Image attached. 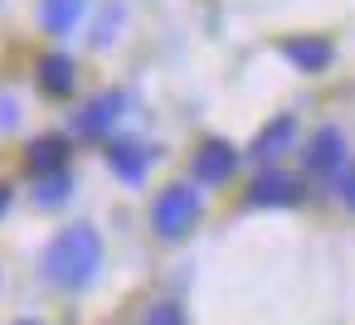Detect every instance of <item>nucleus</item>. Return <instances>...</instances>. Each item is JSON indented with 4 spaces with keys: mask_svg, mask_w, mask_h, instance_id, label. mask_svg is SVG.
<instances>
[{
    "mask_svg": "<svg viewBox=\"0 0 355 325\" xmlns=\"http://www.w3.org/2000/svg\"><path fill=\"white\" fill-rule=\"evenodd\" d=\"M40 272L49 286L59 291H83L93 286V277L103 272V238L93 223H69L49 238L44 257H40Z\"/></svg>",
    "mask_w": 355,
    "mask_h": 325,
    "instance_id": "nucleus-1",
    "label": "nucleus"
},
{
    "mask_svg": "<svg viewBox=\"0 0 355 325\" xmlns=\"http://www.w3.org/2000/svg\"><path fill=\"white\" fill-rule=\"evenodd\" d=\"M195 219H200V189H195L190 180H175V185H166V189L156 194L151 223H156V233H161L166 243L185 238V233L195 228Z\"/></svg>",
    "mask_w": 355,
    "mask_h": 325,
    "instance_id": "nucleus-2",
    "label": "nucleus"
},
{
    "mask_svg": "<svg viewBox=\"0 0 355 325\" xmlns=\"http://www.w3.org/2000/svg\"><path fill=\"white\" fill-rule=\"evenodd\" d=\"M345 160H350V151H345V131H340V127H316V131L306 136V146H302L306 175H316V180H326V185H331V175H336Z\"/></svg>",
    "mask_w": 355,
    "mask_h": 325,
    "instance_id": "nucleus-3",
    "label": "nucleus"
},
{
    "mask_svg": "<svg viewBox=\"0 0 355 325\" xmlns=\"http://www.w3.org/2000/svg\"><path fill=\"white\" fill-rule=\"evenodd\" d=\"M103 156H107V165H112V175L122 185H141L146 170H151V160H156V151L146 141H132V136H107Z\"/></svg>",
    "mask_w": 355,
    "mask_h": 325,
    "instance_id": "nucleus-4",
    "label": "nucleus"
},
{
    "mask_svg": "<svg viewBox=\"0 0 355 325\" xmlns=\"http://www.w3.org/2000/svg\"><path fill=\"white\" fill-rule=\"evenodd\" d=\"M277 54H282L297 73H326V68L336 64V44L321 39V35H292V39L277 44Z\"/></svg>",
    "mask_w": 355,
    "mask_h": 325,
    "instance_id": "nucleus-5",
    "label": "nucleus"
},
{
    "mask_svg": "<svg viewBox=\"0 0 355 325\" xmlns=\"http://www.w3.org/2000/svg\"><path fill=\"white\" fill-rule=\"evenodd\" d=\"M234 165H239V151H234L229 141H205V146L195 151L190 175H195V185H229Z\"/></svg>",
    "mask_w": 355,
    "mask_h": 325,
    "instance_id": "nucleus-6",
    "label": "nucleus"
},
{
    "mask_svg": "<svg viewBox=\"0 0 355 325\" xmlns=\"http://www.w3.org/2000/svg\"><path fill=\"white\" fill-rule=\"evenodd\" d=\"M302 199V185L292 180V175H282V170H263L253 185H248V204L253 209H287V204H297Z\"/></svg>",
    "mask_w": 355,
    "mask_h": 325,
    "instance_id": "nucleus-7",
    "label": "nucleus"
},
{
    "mask_svg": "<svg viewBox=\"0 0 355 325\" xmlns=\"http://www.w3.org/2000/svg\"><path fill=\"white\" fill-rule=\"evenodd\" d=\"M287 146H297V117H287V112H282V117H272V122L253 136L248 156H253L258 165H268V160H277Z\"/></svg>",
    "mask_w": 355,
    "mask_h": 325,
    "instance_id": "nucleus-8",
    "label": "nucleus"
},
{
    "mask_svg": "<svg viewBox=\"0 0 355 325\" xmlns=\"http://www.w3.org/2000/svg\"><path fill=\"white\" fill-rule=\"evenodd\" d=\"M122 112H127V98H122V93H103V98H93V102L78 112V131H88V136H107V131L117 127Z\"/></svg>",
    "mask_w": 355,
    "mask_h": 325,
    "instance_id": "nucleus-9",
    "label": "nucleus"
},
{
    "mask_svg": "<svg viewBox=\"0 0 355 325\" xmlns=\"http://www.w3.org/2000/svg\"><path fill=\"white\" fill-rule=\"evenodd\" d=\"M83 10H88V0H40V20L49 35H73Z\"/></svg>",
    "mask_w": 355,
    "mask_h": 325,
    "instance_id": "nucleus-10",
    "label": "nucleus"
},
{
    "mask_svg": "<svg viewBox=\"0 0 355 325\" xmlns=\"http://www.w3.org/2000/svg\"><path fill=\"white\" fill-rule=\"evenodd\" d=\"M73 83H78V73H73V59H64V54H49V59H40V88H44L49 98H69V93H73Z\"/></svg>",
    "mask_w": 355,
    "mask_h": 325,
    "instance_id": "nucleus-11",
    "label": "nucleus"
},
{
    "mask_svg": "<svg viewBox=\"0 0 355 325\" xmlns=\"http://www.w3.org/2000/svg\"><path fill=\"white\" fill-rule=\"evenodd\" d=\"M64 160H69V141H64V136H44V141L30 146V170H35L40 180H44V175H59Z\"/></svg>",
    "mask_w": 355,
    "mask_h": 325,
    "instance_id": "nucleus-12",
    "label": "nucleus"
},
{
    "mask_svg": "<svg viewBox=\"0 0 355 325\" xmlns=\"http://www.w3.org/2000/svg\"><path fill=\"white\" fill-rule=\"evenodd\" d=\"M331 189H336V199H345V204L355 209V160H345V165L331 175Z\"/></svg>",
    "mask_w": 355,
    "mask_h": 325,
    "instance_id": "nucleus-13",
    "label": "nucleus"
},
{
    "mask_svg": "<svg viewBox=\"0 0 355 325\" xmlns=\"http://www.w3.org/2000/svg\"><path fill=\"white\" fill-rule=\"evenodd\" d=\"M141 325H185V315H180L175 301H156V306L141 315Z\"/></svg>",
    "mask_w": 355,
    "mask_h": 325,
    "instance_id": "nucleus-14",
    "label": "nucleus"
},
{
    "mask_svg": "<svg viewBox=\"0 0 355 325\" xmlns=\"http://www.w3.org/2000/svg\"><path fill=\"white\" fill-rule=\"evenodd\" d=\"M69 189H73V185H69V175L59 170V175H44V189H40L35 199H40V204H59V199H64Z\"/></svg>",
    "mask_w": 355,
    "mask_h": 325,
    "instance_id": "nucleus-15",
    "label": "nucleus"
},
{
    "mask_svg": "<svg viewBox=\"0 0 355 325\" xmlns=\"http://www.w3.org/2000/svg\"><path fill=\"white\" fill-rule=\"evenodd\" d=\"M10 209V185H0V214Z\"/></svg>",
    "mask_w": 355,
    "mask_h": 325,
    "instance_id": "nucleus-16",
    "label": "nucleus"
},
{
    "mask_svg": "<svg viewBox=\"0 0 355 325\" xmlns=\"http://www.w3.org/2000/svg\"><path fill=\"white\" fill-rule=\"evenodd\" d=\"M20 325H35V320H20Z\"/></svg>",
    "mask_w": 355,
    "mask_h": 325,
    "instance_id": "nucleus-17",
    "label": "nucleus"
}]
</instances>
